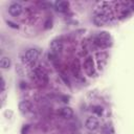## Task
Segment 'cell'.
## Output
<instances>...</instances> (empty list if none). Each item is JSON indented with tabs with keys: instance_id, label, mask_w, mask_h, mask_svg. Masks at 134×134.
<instances>
[{
	"instance_id": "obj_1",
	"label": "cell",
	"mask_w": 134,
	"mask_h": 134,
	"mask_svg": "<svg viewBox=\"0 0 134 134\" xmlns=\"http://www.w3.org/2000/svg\"><path fill=\"white\" fill-rule=\"evenodd\" d=\"M105 5H106V2H103L100 4V7L94 12L93 22L97 26H102V25L110 22L112 17H113V14H112V12L110 9V6L107 7Z\"/></svg>"
},
{
	"instance_id": "obj_2",
	"label": "cell",
	"mask_w": 134,
	"mask_h": 134,
	"mask_svg": "<svg viewBox=\"0 0 134 134\" xmlns=\"http://www.w3.org/2000/svg\"><path fill=\"white\" fill-rule=\"evenodd\" d=\"M93 44L96 47L102 48V49L108 48L112 44L111 36L107 31H100L96 36H94V38H93Z\"/></svg>"
},
{
	"instance_id": "obj_3",
	"label": "cell",
	"mask_w": 134,
	"mask_h": 134,
	"mask_svg": "<svg viewBox=\"0 0 134 134\" xmlns=\"http://www.w3.org/2000/svg\"><path fill=\"white\" fill-rule=\"evenodd\" d=\"M31 79L38 84V85H46L48 83V76H47V73L45 72L44 69L42 68H35L31 72Z\"/></svg>"
},
{
	"instance_id": "obj_4",
	"label": "cell",
	"mask_w": 134,
	"mask_h": 134,
	"mask_svg": "<svg viewBox=\"0 0 134 134\" xmlns=\"http://www.w3.org/2000/svg\"><path fill=\"white\" fill-rule=\"evenodd\" d=\"M40 55V50L38 48H29L23 54V62L27 65H32L37 62Z\"/></svg>"
},
{
	"instance_id": "obj_5",
	"label": "cell",
	"mask_w": 134,
	"mask_h": 134,
	"mask_svg": "<svg viewBox=\"0 0 134 134\" xmlns=\"http://www.w3.org/2000/svg\"><path fill=\"white\" fill-rule=\"evenodd\" d=\"M84 70L88 76H95V67H94V62L91 57H87L84 61Z\"/></svg>"
},
{
	"instance_id": "obj_6",
	"label": "cell",
	"mask_w": 134,
	"mask_h": 134,
	"mask_svg": "<svg viewBox=\"0 0 134 134\" xmlns=\"http://www.w3.org/2000/svg\"><path fill=\"white\" fill-rule=\"evenodd\" d=\"M49 48H50V51L49 52H52L54 54H60L63 50V42L59 39H54L50 42L49 44Z\"/></svg>"
},
{
	"instance_id": "obj_7",
	"label": "cell",
	"mask_w": 134,
	"mask_h": 134,
	"mask_svg": "<svg viewBox=\"0 0 134 134\" xmlns=\"http://www.w3.org/2000/svg\"><path fill=\"white\" fill-rule=\"evenodd\" d=\"M23 12V7L19 2H13L8 6V13L13 17H19Z\"/></svg>"
},
{
	"instance_id": "obj_8",
	"label": "cell",
	"mask_w": 134,
	"mask_h": 134,
	"mask_svg": "<svg viewBox=\"0 0 134 134\" xmlns=\"http://www.w3.org/2000/svg\"><path fill=\"white\" fill-rule=\"evenodd\" d=\"M85 127L89 130V131H95L99 128V120L97 117L94 116H90L86 119L85 121Z\"/></svg>"
},
{
	"instance_id": "obj_9",
	"label": "cell",
	"mask_w": 134,
	"mask_h": 134,
	"mask_svg": "<svg viewBox=\"0 0 134 134\" xmlns=\"http://www.w3.org/2000/svg\"><path fill=\"white\" fill-rule=\"evenodd\" d=\"M71 72L73 74V76L75 79H79V80H82L83 76H82V69H81V65H80V62L79 60H74L72 65H71Z\"/></svg>"
},
{
	"instance_id": "obj_10",
	"label": "cell",
	"mask_w": 134,
	"mask_h": 134,
	"mask_svg": "<svg viewBox=\"0 0 134 134\" xmlns=\"http://www.w3.org/2000/svg\"><path fill=\"white\" fill-rule=\"evenodd\" d=\"M54 8L59 13H66L69 8V2L65 0H59L54 2Z\"/></svg>"
},
{
	"instance_id": "obj_11",
	"label": "cell",
	"mask_w": 134,
	"mask_h": 134,
	"mask_svg": "<svg viewBox=\"0 0 134 134\" xmlns=\"http://www.w3.org/2000/svg\"><path fill=\"white\" fill-rule=\"evenodd\" d=\"M32 110V105L29 100H22L19 103V111L22 114H27Z\"/></svg>"
},
{
	"instance_id": "obj_12",
	"label": "cell",
	"mask_w": 134,
	"mask_h": 134,
	"mask_svg": "<svg viewBox=\"0 0 134 134\" xmlns=\"http://www.w3.org/2000/svg\"><path fill=\"white\" fill-rule=\"evenodd\" d=\"M107 59H108V54L104 51H100V52H97L96 53V60H97V65H98V69H103L104 66L106 65L107 63Z\"/></svg>"
},
{
	"instance_id": "obj_13",
	"label": "cell",
	"mask_w": 134,
	"mask_h": 134,
	"mask_svg": "<svg viewBox=\"0 0 134 134\" xmlns=\"http://www.w3.org/2000/svg\"><path fill=\"white\" fill-rule=\"evenodd\" d=\"M59 113L65 119H70L74 115V112H73L72 108H70V107H63V108H61L60 111H59Z\"/></svg>"
},
{
	"instance_id": "obj_14",
	"label": "cell",
	"mask_w": 134,
	"mask_h": 134,
	"mask_svg": "<svg viewBox=\"0 0 134 134\" xmlns=\"http://www.w3.org/2000/svg\"><path fill=\"white\" fill-rule=\"evenodd\" d=\"M10 64H12V62H10L9 58H7V57H2L1 58V60H0V67L2 69H9Z\"/></svg>"
},
{
	"instance_id": "obj_15",
	"label": "cell",
	"mask_w": 134,
	"mask_h": 134,
	"mask_svg": "<svg viewBox=\"0 0 134 134\" xmlns=\"http://www.w3.org/2000/svg\"><path fill=\"white\" fill-rule=\"evenodd\" d=\"M103 134H114V129L111 124H106L103 127Z\"/></svg>"
},
{
	"instance_id": "obj_16",
	"label": "cell",
	"mask_w": 134,
	"mask_h": 134,
	"mask_svg": "<svg viewBox=\"0 0 134 134\" xmlns=\"http://www.w3.org/2000/svg\"><path fill=\"white\" fill-rule=\"evenodd\" d=\"M92 111L96 115H102L103 112H104V108L102 106H94V107H92Z\"/></svg>"
},
{
	"instance_id": "obj_17",
	"label": "cell",
	"mask_w": 134,
	"mask_h": 134,
	"mask_svg": "<svg viewBox=\"0 0 134 134\" xmlns=\"http://www.w3.org/2000/svg\"><path fill=\"white\" fill-rule=\"evenodd\" d=\"M51 24H52V21H51V19H49V18H48V19H47V21L45 22V26H44V28H45V29L50 28V27L52 26Z\"/></svg>"
},
{
	"instance_id": "obj_18",
	"label": "cell",
	"mask_w": 134,
	"mask_h": 134,
	"mask_svg": "<svg viewBox=\"0 0 134 134\" xmlns=\"http://www.w3.org/2000/svg\"><path fill=\"white\" fill-rule=\"evenodd\" d=\"M6 23H7V25H9L10 27H13V28H19V26L16 24V23H14V22H12V21H6Z\"/></svg>"
},
{
	"instance_id": "obj_19",
	"label": "cell",
	"mask_w": 134,
	"mask_h": 134,
	"mask_svg": "<svg viewBox=\"0 0 134 134\" xmlns=\"http://www.w3.org/2000/svg\"><path fill=\"white\" fill-rule=\"evenodd\" d=\"M5 90V81L3 77H1V92H4Z\"/></svg>"
},
{
	"instance_id": "obj_20",
	"label": "cell",
	"mask_w": 134,
	"mask_h": 134,
	"mask_svg": "<svg viewBox=\"0 0 134 134\" xmlns=\"http://www.w3.org/2000/svg\"><path fill=\"white\" fill-rule=\"evenodd\" d=\"M28 128H29V126H28V125H25V126L22 128V134H26V132H27Z\"/></svg>"
}]
</instances>
